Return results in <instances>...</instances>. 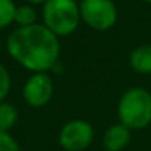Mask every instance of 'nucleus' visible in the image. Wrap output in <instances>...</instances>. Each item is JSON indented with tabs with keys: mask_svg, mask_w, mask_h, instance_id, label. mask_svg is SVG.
Listing matches in <instances>:
<instances>
[{
	"mask_svg": "<svg viewBox=\"0 0 151 151\" xmlns=\"http://www.w3.org/2000/svg\"><path fill=\"white\" fill-rule=\"evenodd\" d=\"M143 2H146V4H150V5H151V0H143Z\"/></svg>",
	"mask_w": 151,
	"mask_h": 151,
	"instance_id": "obj_15",
	"label": "nucleus"
},
{
	"mask_svg": "<svg viewBox=\"0 0 151 151\" xmlns=\"http://www.w3.org/2000/svg\"><path fill=\"white\" fill-rule=\"evenodd\" d=\"M29 5H44L47 2V0H26Z\"/></svg>",
	"mask_w": 151,
	"mask_h": 151,
	"instance_id": "obj_14",
	"label": "nucleus"
},
{
	"mask_svg": "<svg viewBox=\"0 0 151 151\" xmlns=\"http://www.w3.org/2000/svg\"><path fill=\"white\" fill-rule=\"evenodd\" d=\"M117 119L132 132L151 125V91L143 86L125 89L117 101Z\"/></svg>",
	"mask_w": 151,
	"mask_h": 151,
	"instance_id": "obj_2",
	"label": "nucleus"
},
{
	"mask_svg": "<svg viewBox=\"0 0 151 151\" xmlns=\"http://www.w3.org/2000/svg\"><path fill=\"white\" fill-rule=\"evenodd\" d=\"M94 127L83 119L68 120L59 132V145L65 151H86L94 141Z\"/></svg>",
	"mask_w": 151,
	"mask_h": 151,
	"instance_id": "obj_5",
	"label": "nucleus"
},
{
	"mask_svg": "<svg viewBox=\"0 0 151 151\" xmlns=\"http://www.w3.org/2000/svg\"><path fill=\"white\" fill-rule=\"evenodd\" d=\"M10 86H12L10 73H8L7 68L0 63V102L8 96V93H10Z\"/></svg>",
	"mask_w": 151,
	"mask_h": 151,
	"instance_id": "obj_12",
	"label": "nucleus"
},
{
	"mask_svg": "<svg viewBox=\"0 0 151 151\" xmlns=\"http://www.w3.org/2000/svg\"><path fill=\"white\" fill-rule=\"evenodd\" d=\"M80 23V2L76 0H47L42 5V24L57 37L73 34Z\"/></svg>",
	"mask_w": 151,
	"mask_h": 151,
	"instance_id": "obj_3",
	"label": "nucleus"
},
{
	"mask_svg": "<svg viewBox=\"0 0 151 151\" xmlns=\"http://www.w3.org/2000/svg\"><path fill=\"white\" fill-rule=\"evenodd\" d=\"M128 67L138 75H151V44H140L128 54Z\"/></svg>",
	"mask_w": 151,
	"mask_h": 151,
	"instance_id": "obj_8",
	"label": "nucleus"
},
{
	"mask_svg": "<svg viewBox=\"0 0 151 151\" xmlns=\"http://www.w3.org/2000/svg\"><path fill=\"white\" fill-rule=\"evenodd\" d=\"M18 120V111L8 102H0V132H8Z\"/></svg>",
	"mask_w": 151,
	"mask_h": 151,
	"instance_id": "obj_10",
	"label": "nucleus"
},
{
	"mask_svg": "<svg viewBox=\"0 0 151 151\" xmlns=\"http://www.w3.org/2000/svg\"><path fill=\"white\" fill-rule=\"evenodd\" d=\"M7 50L26 70L46 73L59 63L60 37L39 23L17 28L7 39Z\"/></svg>",
	"mask_w": 151,
	"mask_h": 151,
	"instance_id": "obj_1",
	"label": "nucleus"
},
{
	"mask_svg": "<svg viewBox=\"0 0 151 151\" xmlns=\"http://www.w3.org/2000/svg\"><path fill=\"white\" fill-rule=\"evenodd\" d=\"M0 151H21V148L8 132H0Z\"/></svg>",
	"mask_w": 151,
	"mask_h": 151,
	"instance_id": "obj_13",
	"label": "nucleus"
},
{
	"mask_svg": "<svg viewBox=\"0 0 151 151\" xmlns=\"http://www.w3.org/2000/svg\"><path fill=\"white\" fill-rule=\"evenodd\" d=\"M132 133L133 132L128 127H125L120 122H115V124L109 125L102 133V148L106 151H124L132 141Z\"/></svg>",
	"mask_w": 151,
	"mask_h": 151,
	"instance_id": "obj_7",
	"label": "nucleus"
},
{
	"mask_svg": "<svg viewBox=\"0 0 151 151\" xmlns=\"http://www.w3.org/2000/svg\"><path fill=\"white\" fill-rule=\"evenodd\" d=\"M15 23L18 24V28H24V26H33L37 23V12L34 8V5H20L17 7L15 12Z\"/></svg>",
	"mask_w": 151,
	"mask_h": 151,
	"instance_id": "obj_9",
	"label": "nucleus"
},
{
	"mask_svg": "<svg viewBox=\"0 0 151 151\" xmlns=\"http://www.w3.org/2000/svg\"><path fill=\"white\" fill-rule=\"evenodd\" d=\"M54 96V81L47 73H33L23 86V99L31 107H44Z\"/></svg>",
	"mask_w": 151,
	"mask_h": 151,
	"instance_id": "obj_6",
	"label": "nucleus"
},
{
	"mask_svg": "<svg viewBox=\"0 0 151 151\" xmlns=\"http://www.w3.org/2000/svg\"><path fill=\"white\" fill-rule=\"evenodd\" d=\"M15 12L17 5L13 0H0V28H7L15 23Z\"/></svg>",
	"mask_w": 151,
	"mask_h": 151,
	"instance_id": "obj_11",
	"label": "nucleus"
},
{
	"mask_svg": "<svg viewBox=\"0 0 151 151\" xmlns=\"http://www.w3.org/2000/svg\"><path fill=\"white\" fill-rule=\"evenodd\" d=\"M81 23L89 29L106 33L119 21V8L114 0H80Z\"/></svg>",
	"mask_w": 151,
	"mask_h": 151,
	"instance_id": "obj_4",
	"label": "nucleus"
}]
</instances>
